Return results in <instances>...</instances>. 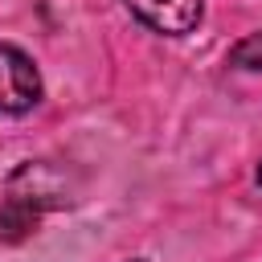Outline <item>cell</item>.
Listing matches in <instances>:
<instances>
[{
    "label": "cell",
    "instance_id": "obj_1",
    "mask_svg": "<svg viewBox=\"0 0 262 262\" xmlns=\"http://www.w3.org/2000/svg\"><path fill=\"white\" fill-rule=\"evenodd\" d=\"M41 102V74L33 57L0 41V115H25Z\"/></svg>",
    "mask_w": 262,
    "mask_h": 262
},
{
    "label": "cell",
    "instance_id": "obj_2",
    "mask_svg": "<svg viewBox=\"0 0 262 262\" xmlns=\"http://www.w3.org/2000/svg\"><path fill=\"white\" fill-rule=\"evenodd\" d=\"M123 4H127V12L139 25L164 33V37H184L205 16V4L201 0H123Z\"/></svg>",
    "mask_w": 262,
    "mask_h": 262
},
{
    "label": "cell",
    "instance_id": "obj_3",
    "mask_svg": "<svg viewBox=\"0 0 262 262\" xmlns=\"http://www.w3.org/2000/svg\"><path fill=\"white\" fill-rule=\"evenodd\" d=\"M229 66H237V70H262V29L258 33H246L229 49Z\"/></svg>",
    "mask_w": 262,
    "mask_h": 262
},
{
    "label": "cell",
    "instance_id": "obj_4",
    "mask_svg": "<svg viewBox=\"0 0 262 262\" xmlns=\"http://www.w3.org/2000/svg\"><path fill=\"white\" fill-rule=\"evenodd\" d=\"M258 184H262V164H258Z\"/></svg>",
    "mask_w": 262,
    "mask_h": 262
},
{
    "label": "cell",
    "instance_id": "obj_5",
    "mask_svg": "<svg viewBox=\"0 0 262 262\" xmlns=\"http://www.w3.org/2000/svg\"><path fill=\"white\" fill-rule=\"evenodd\" d=\"M131 262H143V258H131Z\"/></svg>",
    "mask_w": 262,
    "mask_h": 262
}]
</instances>
